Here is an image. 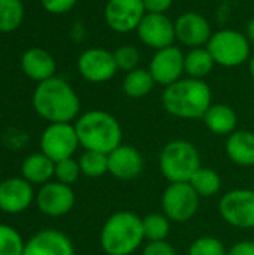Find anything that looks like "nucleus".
<instances>
[{
  "instance_id": "obj_1",
  "label": "nucleus",
  "mask_w": 254,
  "mask_h": 255,
  "mask_svg": "<svg viewBox=\"0 0 254 255\" xmlns=\"http://www.w3.org/2000/svg\"><path fill=\"white\" fill-rule=\"evenodd\" d=\"M163 109L181 120H199L213 105V93L204 79L181 78L162 94Z\"/></svg>"
},
{
  "instance_id": "obj_2",
  "label": "nucleus",
  "mask_w": 254,
  "mask_h": 255,
  "mask_svg": "<svg viewBox=\"0 0 254 255\" xmlns=\"http://www.w3.org/2000/svg\"><path fill=\"white\" fill-rule=\"evenodd\" d=\"M33 106L39 117L52 123H70L81 109L75 90L61 78L52 76L37 84L33 93Z\"/></svg>"
},
{
  "instance_id": "obj_3",
  "label": "nucleus",
  "mask_w": 254,
  "mask_h": 255,
  "mask_svg": "<svg viewBox=\"0 0 254 255\" xmlns=\"http://www.w3.org/2000/svg\"><path fill=\"white\" fill-rule=\"evenodd\" d=\"M75 130L79 145L85 151L109 154L123 143L121 124L114 115L105 111L82 114L75 123Z\"/></svg>"
},
{
  "instance_id": "obj_4",
  "label": "nucleus",
  "mask_w": 254,
  "mask_h": 255,
  "mask_svg": "<svg viewBox=\"0 0 254 255\" xmlns=\"http://www.w3.org/2000/svg\"><path fill=\"white\" fill-rule=\"evenodd\" d=\"M144 241L142 218L130 211L112 214L100 232V247L106 255H132Z\"/></svg>"
},
{
  "instance_id": "obj_5",
  "label": "nucleus",
  "mask_w": 254,
  "mask_h": 255,
  "mask_svg": "<svg viewBox=\"0 0 254 255\" xmlns=\"http://www.w3.org/2000/svg\"><path fill=\"white\" fill-rule=\"evenodd\" d=\"M159 167L169 184L189 182L201 167V154L189 140H171L160 151Z\"/></svg>"
},
{
  "instance_id": "obj_6",
  "label": "nucleus",
  "mask_w": 254,
  "mask_h": 255,
  "mask_svg": "<svg viewBox=\"0 0 254 255\" xmlns=\"http://www.w3.org/2000/svg\"><path fill=\"white\" fill-rule=\"evenodd\" d=\"M207 48L216 64L223 67H238L252 58V43L249 37L234 28H223L213 33Z\"/></svg>"
},
{
  "instance_id": "obj_7",
  "label": "nucleus",
  "mask_w": 254,
  "mask_h": 255,
  "mask_svg": "<svg viewBox=\"0 0 254 255\" xmlns=\"http://www.w3.org/2000/svg\"><path fill=\"white\" fill-rule=\"evenodd\" d=\"M199 194L190 182H172L162 194V209L171 223H187L199 209Z\"/></svg>"
},
{
  "instance_id": "obj_8",
  "label": "nucleus",
  "mask_w": 254,
  "mask_h": 255,
  "mask_svg": "<svg viewBox=\"0 0 254 255\" xmlns=\"http://www.w3.org/2000/svg\"><path fill=\"white\" fill-rule=\"evenodd\" d=\"M220 217L235 229H254V190L228 191L219 202Z\"/></svg>"
},
{
  "instance_id": "obj_9",
  "label": "nucleus",
  "mask_w": 254,
  "mask_h": 255,
  "mask_svg": "<svg viewBox=\"0 0 254 255\" xmlns=\"http://www.w3.org/2000/svg\"><path fill=\"white\" fill-rule=\"evenodd\" d=\"M79 146L75 126L70 123H52L40 136V149L54 163L70 158Z\"/></svg>"
},
{
  "instance_id": "obj_10",
  "label": "nucleus",
  "mask_w": 254,
  "mask_h": 255,
  "mask_svg": "<svg viewBox=\"0 0 254 255\" xmlns=\"http://www.w3.org/2000/svg\"><path fill=\"white\" fill-rule=\"evenodd\" d=\"M145 13L142 0H108L103 9L105 22L115 33L136 31Z\"/></svg>"
},
{
  "instance_id": "obj_11",
  "label": "nucleus",
  "mask_w": 254,
  "mask_h": 255,
  "mask_svg": "<svg viewBox=\"0 0 254 255\" xmlns=\"http://www.w3.org/2000/svg\"><path fill=\"white\" fill-rule=\"evenodd\" d=\"M136 34L145 46L154 51L172 46L177 40L175 24L166 13H145L136 28Z\"/></svg>"
},
{
  "instance_id": "obj_12",
  "label": "nucleus",
  "mask_w": 254,
  "mask_h": 255,
  "mask_svg": "<svg viewBox=\"0 0 254 255\" xmlns=\"http://www.w3.org/2000/svg\"><path fill=\"white\" fill-rule=\"evenodd\" d=\"M79 75L93 84H102L115 76L118 72L114 52L103 48L85 49L78 58Z\"/></svg>"
},
{
  "instance_id": "obj_13",
  "label": "nucleus",
  "mask_w": 254,
  "mask_h": 255,
  "mask_svg": "<svg viewBox=\"0 0 254 255\" xmlns=\"http://www.w3.org/2000/svg\"><path fill=\"white\" fill-rule=\"evenodd\" d=\"M184 57L186 54L174 45L156 51L148 66L154 82L162 87H169L180 81L184 75Z\"/></svg>"
},
{
  "instance_id": "obj_14",
  "label": "nucleus",
  "mask_w": 254,
  "mask_h": 255,
  "mask_svg": "<svg viewBox=\"0 0 254 255\" xmlns=\"http://www.w3.org/2000/svg\"><path fill=\"white\" fill-rule=\"evenodd\" d=\"M174 24L177 40L190 49L207 46L213 36L210 21L198 12H184L174 21Z\"/></svg>"
},
{
  "instance_id": "obj_15",
  "label": "nucleus",
  "mask_w": 254,
  "mask_h": 255,
  "mask_svg": "<svg viewBox=\"0 0 254 255\" xmlns=\"http://www.w3.org/2000/svg\"><path fill=\"white\" fill-rule=\"evenodd\" d=\"M37 208L48 217H63L75 206V193L70 185L61 182H46L36 196Z\"/></svg>"
},
{
  "instance_id": "obj_16",
  "label": "nucleus",
  "mask_w": 254,
  "mask_h": 255,
  "mask_svg": "<svg viewBox=\"0 0 254 255\" xmlns=\"http://www.w3.org/2000/svg\"><path fill=\"white\" fill-rule=\"evenodd\" d=\"M144 166L142 154L132 145L121 143L108 154V173L120 181L136 179L142 173Z\"/></svg>"
},
{
  "instance_id": "obj_17",
  "label": "nucleus",
  "mask_w": 254,
  "mask_h": 255,
  "mask_svg": "<svg viewBox=\"0 0 254 255\" xmlns=\"http://www.w3.org/2000/svg\"><path fill=\"white\" fill-rule=\"evenodd\" d=\"M33 199V187L24 178H9L0 182V211L6 214L24 212Z\"/></svg>"
},
{
  "instance_id": "obj_18",
  "label": "nucleus",
  "mask_w": 254,
  "mask_h": 255,
  "mask_svg": "<svg viewBox=\"0 0 254 255\" xmlns=\"http://www.w3.org/2000/svg\"><path fill=\"white\" fill-rule=\"evenodd\" d=\"M22 255H75V248L64 233L42 230L25 244Z\"/></svg>"
},
{
  "instance_id": "obj_19",
  "label": "nucleus",
  "mask_w": 254,
  "mask_h": 255,
  "mask_svg": "<svg viewBox=\"0 0 254 255\" xmlns=\"http://www.w3.org/2000/svg\"><path fill=\"white\" fill-rule=\"evenodd\" d=\"M55 61L49 52L42 48H30L21 57L22 72L33 81L42 82L54 76Z\"/></svg>"
},
{
  "instance_id": "obj_20",
  "label": "nucleus",
  "mask_w": 254,
  "mask_h": 255,
  "mask_svg": "<svg viewBox=\"0 0 254 255\" xmlns=\"http://www.w3.org/2000/svg\"><path fill=\"white\" fill-rule=\"evenodd\" d=\"M226 155L241 167L254 166V133L249 130H235L228 136Z\"/></svg>"
},
{
  "instance_id": "obj_21",
  "label": "nucleus",
  "mask_w": 254,
  "mask_h": 255,
  "mask_svg": "<svg viewBox=\"0 0 254 255\" xmlns=\"http://www.w3.org/2000/svg\"><path fill=\"white\" fill-rule=\"evenodd\" d=\"M204 123L207 128L217 136H229L237 130L238 117L237 112L223 103L211 105L204 115Z\"/></svg>"
},
{
  "instance_id": "obj_22",
  "label": "nucleus",
  "mask_w": 254,
  "mask_h": 255,
  "mask_svg": "<svg viewBox=\"0 0 254 255\" xmlns=\"http://www.w3.org/2000/svg\"><path fill=\"white\" fill-rule=\"evenodd\" d=\"M55 163L45 154H31L21 164L22 178L30 184H46L54 176Z\"/></svg>"
},
{
  "instance_id": "obj_23",
  "label": "nucleus",
  "mask_w": 254,
  "mask_h": 255,
  "mask_svg": "<svg viewBox=\"0 0 254 255\" xmlns=\"http://www.w3.org/2000/svg\"><path fill=\"white\" fill-rule=\"evenodd\" d=\"M216 66V61L207 46L193 48L184 57V73L187 78L204 79Z\"/></svg>"
},
{
  "instance_id": "obj_24",
  "label": "nucleus",
  "mask_w": 254,
  "mask_h": 255,
  "mask_svg": "<svg viewBox=\"0 0 254 255\" xmlns=\"http://www.w3.org/2000/svg\"><path fill=\"white\" fill-rule=\"evenodd\" d=\"M154 85L156 82L150 70L142 67L127 72L123 79V91L130 99H142L148 96L153 91Z\"/></svg>"
},
{
  "instance_id": "obj_25",
  "label": "nucleus",
  "mask_w": 254,
  "mask_h": 255,
  "mask_svg": "<svg viewBox=\"0 0 254 255\" xmlns=\"http://www.w3.org/2000/svg\"><path fill=\"white\" fill-rule=\"evenodd\" d=\"M189 182L193 187V190L199 194V197H213L222 188V178L211 167L201 166Z\"/></svg>"
},
{
  "instance_id": "obj_26",
  "label": "nucleus",
  "mask_w": 254,
  "mask_h": 255,
  "mask_svg": "<svg viewBox=\"0 0 254 255\" xmlns=\"http://www.w3.org/2000/svg\"><path fill=\"white\" fill-rule=\"evenodd\" d=\"M24 18V4L21 0H0V31L16 30Z\"/></svg>"
},
{
  "instance_id": "obj_27",
  "label": "nucleus",
  "mask_w": 254,
  "mask_h": 255,
  "mask_svg": "<svg viewBox=\"0 0 254 255\" xmlns=\"http://www.w3.org/2000/svg\"><path fill=\"white\" fill-rule=\"evenodd\" d=\"M142 229L148 242L166 241L171 230V221L165 214H148L142 218Z\"/></svg>"
},
{
  "instance_id": "obj_28",
  "label": "nucleus",
  "mask_w": 254,
  "mask_h": 255,
  "mask_svg": "<svg viewBox=\"0 0 254 255\" xmlns=\"http://www.w3.org/2000/svg\"><path fill=\"white\" fill-rule=\"evenodd\" d=\"M78 163L81 173L88 178H100L108 173V154L97 151H84Z\"/></svg>"
},
{
  "instance_id": "obj_29",
  "label": "nucleus",
  "mask_w": 254,
  "mask_h": 255,
  "mask_svg": "<svg viewBox=\"0 0 254 255\" xmlns=\"http://www.w3.org/2000/svg\"><path fill=\"white\" fill-rule=\"evenodd\" d=\"M24 247L25 244L15 229L0 224V255H22Z\"/></svg>"
},
{
  "instance_id": "obj_30",
  "label": "nucleus",
  "mask_w": 254,
  "mask_h": 255,
  "mask_svg": "<svg viewBox=\"0 0 254 255\" xmlns=\"http://www.w3.org/2000/svg\"><path fill=\"white\" fill-rule=\"evenodd\" d=\"M187 255H228L225 244L213 236H202L192 242Z\"/></svg>"
},
{
  "instance_id": "obj_31",
  "label": "nucleus",
  "mask_w": 254,
  "mask_h": 255,
  "mask_svg": "<svg viewBox=\"0 0 254 255\" xmlns=\"http://www.w3.org/2000/svg\"><path fill=\"white\" fill-rule=\"evenodd\" d=\"M114 57H115L118 70H123L126 73L138 69V64L141 61V54H139L138 48H135L133 45L120 46L118 49L114 51Z\"/></svg>"
},
{
  "instance_id": "obj_32",
  "label": "nucleus",
  "mask_w": 254,
  "mask_h": 255,
  "mask_svg": "<svg viewBox=\"0 0 254 255\" xmlns=\"http://www.w3.org/2000/svg\"><path fill=\"white\" fill-rule=\"evenodd\" d=\"M79 175H81L79 163L75 161L72 157L55 163L54 176L57 178L58 182L66 184V185H72V184H75L78 181Z\"/></svg>"
},
{
  "instance_id": "obj_33",
  "label": "nucleus",
  "mask_w": 254,
  "mask_h": 255,
  "mask_svg": "<svg viewBox=\"0 0 254 255\" xmlns=\"http://www.w3.org/2000/svg\"><path fill=\"white\" fill-rule=\"evenodd\" d=\"M78 0H40L43 9L54 15H63L73 9Z\"/></svg>"
},
{
  "instance_id": "obj_34",
  "label": "nucleus",
  "mask_w": 254,
  "mask_h": 255,
  "mask_svg": "<svg viewBox=\"0 0 254 255\" xmlns=\"http://www.w3.org/2000/svg\"><path fill=\"white\" fill-rule=\"evenodd\" d=\"M142 255H177V251L168 241H151L144 247Z\"/></svg>"
},
{
  "instance_id": "obj_35",
  "label": "nucleus",
  "mask_w": 254,
  "mask_h": 255,
  "mask_svg": "<svg viewBox=\"0 0 254 255\" xmlns=\"http://www.w3.org/2000/svg\"><path fill=\"white\" fill-rule=\"evenodd\" d=\"M147 13H166L174 0H142Z\"/></svg>"
},
{
  "instance_id": "obj_36",
  "label": "nucleus",
  "mask_w": 254,
  "mask_h": 255,
  "mask_svg": "<svg viewBox=\"0 0 254 255\" xmlns=\"http://www.w3.org/2000/svg\"><path fill=\"white\" fill-rule=\"evenodd\" d=\"M228 255H254V242L253 241H241V242H237L228 251Z\"/></svg>"
},
{
  "instance_id": "obj_37",
  "label": "nucleus",
  "mask_w": 254,
  "mask_h": 255,
  "mask_svg": "<svg viewBox=\"0 0 254 255\" xmlns=\"http://www.w3.org/2000/svg\"><path fill=\"white\" fill-rule=\"evenodd\" d=\"M246 36L249 37L250 43H252V45H254V18L253 19H250V21H249V24H247V28H246Z\"/></svg>"
},
{
  "instance_id": "obj_38",
  "label": "nucleus",
  "mask_w": 254,
  "mask_h": 255,
  "mask_svg": "<svg viewBox=\"0 0 254 255\" xmlns=\"http://www.w3.org/2000/svg\"><path fill=\"white\" fill-rule=\"evenodd\" d=\"M250 75H252V78L254 79V54L252 55V58H250Z\"/></svg>"
}]
</instances>
